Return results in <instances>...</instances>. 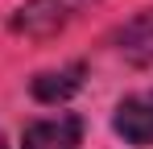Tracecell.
<instances>
[{
	"label": "cell",
	"instance_id": "6da1fadb",
	"mask_svg": "<svg viewBox=\"0 0 153 149\" xmlns=\"http://www.w3.org/2000/svg\"><path fill=\"white\" fill-rule=\"evenodd\" d=\"M100 0H25L13 13V33L21 37H54L58 29L83 17L87 8H95Z\"/></svg>",
	"mask_w": 153,
	"mask_h": 149
},
{
	"label": "cell",
	"instance_id": "7a4b0ae2",
	"mask_svg": "<svg viewBox=\"0 0 153 149\" xmlns=\"http://www.w3.org/2000/svg\"><path fill=\"white\" fill-rule=\"evenodd\" d=\"M116 133L128 145H149L153 141V91L124 95L116 108Z\"/></svg>",
	"mask_w": 153,
	"mask_h": 149
},
{
	"label": "cell",
	"instance_id": "3957f363",
	"mask_svg": "<svg viewBox=\"0 0 153 149\" xmlns=\"http://www.w3.org/2000/svg\"><path fill=\"white\" fill-rule=\"evenodd\" d=\"M83 141V120L79 116H54V120H37L25 128L21 145L25 149H79Z\"/></svg>",
	"mask_w": 153,
	"mask_h": 149
},
{
	"label": "cell",
	"instance_id": "277c9868",
	"mask_svg": "<svg viewBox=\"0 0 153 149\" xmlns=\"http://www.w3.org/2000/svg\"><path fill=\"white\" fill-rule=\"evenodd\" d=\"M116 46H120V54H124L128 62H137V66L153 62V8L137 13V17L116 33Z\"/></svg>",
	"mask_w": 153,
	"mask_h": 149
},
{
	"label": "cell",
	"instance_id": "5b68a950",
	"mask_svg": "<svg viewBox=\"0 0 153 149\" xmlns=\"http://www.w3.org/2000/svg\"><path fill=\"white\" fill-rule=\"evenodd\" d=\"M83 87V66H62V71H42L33 79V95L42 99V104H62V99H71Z\"/></svg>",
	"mask_w": 153,
	"mask_h": 149
},
{
	"label": "cell",
	"instance_id": "8992f818",
	"mask_svg": "<svg viewBox=\"0 0 153 149\" xmlns=\"http://www.w3.org/2000/svg\"><path fill=\"white\" fill-rule=\"evenodd\" d=\"M0 149H8V145H4V133H0Z\"/></svg>",
	"mask_w": 153,
	"mask_h": 149
}]
</instances>
